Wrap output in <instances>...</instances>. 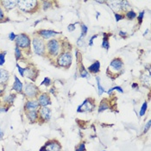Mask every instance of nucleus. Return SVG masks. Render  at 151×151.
Returning <instances> with one entry per match:
<instances>
[{
  "mask_svg": "<svg viewBox=\"0 0 151 151\" xmlns=\"http://www.w3.org/2000/svg\"><path fill=\"white\" fill-rule=\"evenodd\" d=\"M23 90L24 91V94L29 98H34L37 95V93H38V88L32 83H26Z\"/></svg>",
  "mask_w": 151,
  "mask_h": 151,
  "instance_id": "nucleus-8",
  "label": "nucleus"
},
{
  "mask_svg": "<svg viewBox=\"0 0 151 151\" xmlns=\"http://www.w3.org/2000/svg\"><path fill=\"white\" fill-rule=\"evenodd\" d=\"M37 102H38L40 106H49V104H51L50 98L47 93L41 94V95L39 96Z\"/></svg>",
  "mask_w": 151,
  "mask_h": 151,
  "instance_id": "nucleus-11",
  "label": "nucleus"
},
{
  "mask_svg": "<svg viewBox=\"0 0 151 151\" xmlns=\"http://www.w3.org/2000/svg\"><path fill=\"white\" fill-rule=\"evenodd\" d=\"M7 111H8V108L7 107H0V113L7 112Z\"/></svg>",
  "mask_w": 151,
  "mask_h": 151,
  "instance_id": "nucleus-42",
  "label": "nucleus"
},
{
  "mask_svg": "<svg viewBox=\"0 0 151 151\" xmlns=\"http://www.w3.org/2000/svg\"><path fill=\"white\" fill-rule=\"evenodd\" d=\"M99 16H100V12H97V15H96V18H97V19H98V18H99Z\"/></svg>",
  "mask_w": 151,
  "mask_h": 151,
  "instance_id": "nucleus-49",
  "label": "nucleus"
},
{
  "mask_svg": "<svg viewBox=\"0 0 151 151\" xmlns=\"http://www.w3.org/2000/svg\"><path fill=\"white\" fill-rule=\"evenodd\" d=\"M110 36V34L107 35V33H103V41H102V44H101V47L104 48V49L108 50L110 48V43H109V36Z\"/></svg>",
  "mask_w": 151,
  "mask_h": 151,
  "instance_id": "nucleus-18",
  "label": "nucleus"
},
{
  "mask_svg": "<svg viewBox=\"0 0 151 151\" xmlns=\"http://www.w3.org/2000/svg\"><path fill=\"white\" fill-rule=\"evenodd\" d=\"M114 17H115V19L117 22H119L121 20H123L124 18V15L123 14H120V13H117V12H115L114 13Z\"/></svg>",
  "mask_w": 151,
  "mask_h": 151,
  "instance_id": "nucleus-33",
  "label": "nucleus"
},
{
  "mask_svg": "<svg viewBox=\"0 0 151 151\" xmlns=\"http://www.w3.org/2000/svg\"><path fill=\"white\" fill-rule=\"evenodd\" d=\"M27 116H28V118L31 123L36 122L37 119H38V117H39L38 112H37L36 110H31V111H29Z\"/></svg>",
  "mask_w": 151,
  "mask_h": 151,
  "instance_id": "nucleus-19",
  "label": "nucleus"
},
{
  "mask_svg": "<svg viewBox=\"0 0 151 151\" xmlns=\"http://www.w3.org/2000/svg\"><path fill=\"white\" fill-rule=\"evenodd\" d=\"M4 131H3L1 129H0V139H2L3 137H4Z\"/></svg>",
  "mask_w": 151,
  "mask_h": 151,
  "instance_id": "nucleus-45",
  "label": "nucleus"
},
{
  "mask_svg": "<svg viewBox=\"0 0 151 151\" xmlns=\"http://www.w3.org/2000/svg\"><path fill=\"white\" fill-rule=\"evenodd\" d=\"M124 17L127 18L129 20H133L136 17V13L134 11V10H128L127 12H126V14Z\"/></svg>",
  "mask_w": 151,
  "mask_h": 151,
  "instance_id": "nucleus-23",
  "label": "nucleus"
},
{
  "mask_svg": "<svg viewBox=\"0 0 151 151\" xmlns=\"http://www.w3.org/2000/svg\"><path fill=\"white\" fill-rule=\"evenodd\" d=\"M9 79V73L4 69H0V84H4Z\"/></svg>",
  "mask_w": 151,
  "mask_h": 151,
  "instance_id": "nucleus-20",
  "label": "nucleus"
},
{
  "mask_svg": "<svg viewBox=\"0 0 151 151\" xmlns=\"http://www.w3.org/2000/svg\"><path fill=\"white\" fill-rule=\"evenodd\" d=\"M8 37H9V39L10 40V41H15L16 38H17V35H16L14 32H10Z\"/></svg>",
  "mask_w": 151,
  "mask_h": 151,
  "instance_id": "nucleus-40",
  "label": "nucleus"
},
{
  "mask_svg": "<svg viewBox=\"0 0 151 151\" xmlns=\"http://www.w3.org/2000/svg\"><path fill=\"white\" fill-rule=\"evenodd\" d=\"M76 23H71V24H69L68 27H67V29H68V31L70 32H73V31H74L75 30V29H76Z\"/></svg>",
  "mask_w": 151,
  "mask_h": 151,
  "instance_id": "nucleus-39",
  "label": "nucleus"
},
{
  "mask_svg": "<svg viewBox=\"0 0 151 151\" xmlns=\"http://www.w3.org/2000/svg\"><path fill=\"white\" fill-rule=\"evenodd\" d=\"M72 61H73V56L71 55V53L68 52V51L61 53V55L58 56L57 62L60 67H69L71 66Z\"/></svg>",
  "mask_w": 151,
  "mask_h": 151,
  "instance_id": "nucleus-3",
  "label": "nucleus"
},
{
  "mask_svg": "<svg viewBox=\"0 0 151 151\" xmlns=\"http://www.w3.org/2000/svg\"><path fill=\"white\" fill-rule=\"evenodd\" d=\"M40 22H41V20H37V21L36 22V23H34V25H35V26H36V25H37V24H38V23H40Z\"/></svg>",
  "mask_w": 151,
  "mask_h": 151,
  "instance_id": "nucleus-48",
  "label": "nucleus"
},
{
  "mask_svg": "<svg viewBox=\"0 0 151 151\" xmlns=\"http://www.w3.org/2000/svg\"><path fill=\"white\" fill-rule=\"evenodd\" d=\"M77 45L79 47H83L85 45V41H84V38H78V41H77Z\"/></svg>",
  "mask_w": 151,
  "mask_h": 151,
  "instance_id": "nucleus-38",
  "label": "nucleus"
},
{
  "mask_svg": "<svg viewBox=\"0 0 151 151\" xmlns=\"http://www.w3.org/2000/svg\"><path fill=\"white\" fill-rule=\"evenodd\" d=\"M57 34H60V33L54 30H48V29H42V30L39 31V35L44 39H50L52 37L55 36Z\"/></svg>",
  "mask_w": 151,
  "mask_h": 151,
  "instance_id": "nucleus-12",
  "label": "nucleus"
},
{
  "mask_svg": "<svg viewBox=\"0 0 151 151\" xmlns=\"http://www.w3.org/2000/svg\"><path fill=\"white\" fill-rule=\"evenodd\" d=\"M80 77L81 78H88L89 77V72L85 69L84 65L81 67V71H80Z\"/></svg>",
  "mask_w": 151,
  "mask_h": 151,
  "instance_id": "nucleus-30",
  "label": "nucleus"
},
{
  "mask_svg": "<svg viewBox=\"0 0 151 151\" xmlns=\"http://www.w3.org/2000/svg\"><path fill=\"white\" fill-rule=\"evenodd\" d=\"M44 145L48 151H61V145L57 140H49Z\"/></svg>",
  "mask_w": 151,
  "mask_h": 151,
  "instance_id": "nucleus-10",
  "label": "nucleus"
},
{
  "mask_svg": "<svg viewBox=\"0 0 151 151\" xmlns=\"http://www.w3.org/2000/svg\"><path fill=\"white\" fill-rule=\"evenodd\" d=\"M75 151H86V142H80V144H78L77 146L75 147Z\"/></svg>",
  "mask_w": 151,
  "mask_h": 151,
  "instance_id": "nucleus-29",
  "label": "nucleus"
},
{
  "mask_svg": "<svg viewBox=\"0 0 151 151\" xmlns=\"http://www.w3.org/2000/svg\"><path fill=\"white\" fill-rule=\"evenodd\" d=\"M17 47L21 48H28L30 45V39L29 36L25 34H19L17 36V38L15 40Z\"/></svg>",
  "mask_w": 151,
  "mask_h": 151,
  "instance_id": "nucleus-6",
  "label": "nucleus"
},
{
  "mask_svg": "<svg viewBox=\"0 0 151 151\" xmlns=\"http://www.w3.org/2000/svg\"><path fill=\"white\" fill-rule=\"evenodd\" d=\"M148 32H149V29H147V30L144 32V36H145V35H147V33H148Z\"/></svg>",
  "mask_w": 151,
  "mask_h": 151,
  "instance_id": "nucleus-50",
  "label": "nucleus"
},
{
  "mask_svg": "<svg viewBox=\"0 0 151 151\" xmlns=\"http://www.w3.org/2000/svg\"><path fill=\"white\" fill-rule=\"evenodd\" d=\"M14 79H15V82H14V84H13V86H12V88H13V90H15L16 91H17V93H21L22 91H23V83L21 82V80L18 79V78L16 76H14Z\"/></svg>",
  "mask_w": 151,
  "mask_h": 151,
  "instance_id": "nucleus-16",
  "label": "nucleus"
},
{
  "mask_svg": "<svg viewBox=\"0 0 151 151\" xmlns=\"http://www.w3.org/2000/svg\"><path fill=\"white\" fill-rule=\"evenodd\" d=\"M87 31H88L87 26H86V24L82 23L81 24V33H80L81 35H80V38H85L86 36V34H87Z\"/></svg>",
  "mask_w": 151,
  "mask_h": 151,
  "instance_id": "nucleus-28",
  "label": "nucleus"
},
{
  "mask_svg": "<svg viewBox=\"0 0 151 151\" xmlns=\"http://www.w3.org/2000/svg\"><path fill=\"white\" fill-rule=\"evenodd\" d=\"M18 1H3L2 4L4 5V7L7 10L13 9L14 7L17 6Z\"/></svg>",
  "mask_w": 151,
  "mask_h": 151,
  "instance_id": "nucleus-21",
  "label": "nucleus"
},
{
  "mask_svg": "<svg viewBox=\"0 0 151 151\" xmlns=\"http://www.w3.org/2000/svg\"><path fill=\"white\" fill-rule=\"evenodd\" d=\"M3 93V90H1V89H0V94H1Z\"/></svg>",
  "mask_w": 151,
  "mask_h": 151,
  "instance_id": "nucleus-51",
  "label": "nucleus"
},
{
  "mask_svg": "<svg viewBox=\"0 0 151 151\" xmlns=\"http://www.w3.org/2000/svg\"><path fill=\"white\" fill-rule=\"evenodd\" d=\"M17 70L19 72V74H21V76H24V73L26 72V68H23L22 67H20V65L17 64Z\"/></svg>",
  "mask_w": 151,
  "mask_h": 151,
  "instance_id": "nucleus-36",
  "label": "nucleus"
},
{
  "mask_svg": "<svg viewBox=\"0 0 151 151\" xmlns=\"http://www.w3.org/2000/svg\"><path fill=\"white\" fill-rule=\"evenodd\" d=\"M114 91H119L120 93H123V88L121 87V86H114V87L110 88L109 90H108L107 93L109 94V95H110V94H111Z\"/></svg>",
  "mask_w": 151,
  "mask_h": 151,
  "instance_id": "nucleus-25",
  "label": "nucleus"
},
{
  "mask_svg": "<svg viewBox=\"0 0 151 151\" xmlns=\"http://www.w3.org/2000/svg\"><path fill=\"white\" fill-rule=\"evenodd\" d=\"M39 106H40L37 101L29 100V101H27L25 103L24 108H25V110H27L28 111H31V110H36V109H38Z\"/></svg>",
  "mask_w": 151,
  "mask_h": 151,
  "instance_id": "nucleus-13",
  "label": "nucleus"
},
{
  "mask_svg": "<svg viewBox=\"0 0 151 151\" xmlns=\"http://www.w3.org/2000/svg\"><path fill=\"white\" fill-rule=\"evenodd\" d=\"M87 71L91 74H98L100 71V62L99 61H95L93 64L88 67Z\"/></svg>",
  "mask_w": 151,
  "mask_h": 151,
  "instance_id": "nucleus-14",
  "label": "nucleus"
},
{
  "mask_svg": "<svg viewBox=\"0 0 151 151\" xmlns=\"http://www.w3.org/2000/svg\"><path fill=\"white\" fill-rule=\"evenodd\" d=\"M32 46H33L34 52L38 55H42L45 53L46 46L43 41L38 37H35L32 40Z\"/></svg>",
  "mask_w": 151,
  "mask_h": 151,
  "instance_id": "nucleus-5",
  "label": "nucleus"
},
{
  "mask_svg": "<svg viewBox=\"0 0 151 151\" xmlns=\"http://www.w3.org/2000/svg\"><path fill=\"white\" fill-rule=\"evenodd\" d=\"M4 11H3L2 8L0 7V20H3V19H4Z\"/></svg>",
  "mask_w": 151,
  "mask_h": 151,
  "instance_id": "nucleus-44",
  "label": "nucleus"
},
{
  "mask_svg": "<svg viewBox=\"0 0 151 151\" xmlns=\"http://www.w3.org/2000/svg\"><path fill=\"white\" fill-rule=\"evenodd\" d=\"M95 108V104L93 99H86L82 102L81 104L78 106L77 112L78 113H85V112H90L93 111V109Z\"/></svg>",
  "mask_w": 151,
  "mask_h": 151,
  "instance_id": "nucleus-2",
  "label": "nucleus"
},
{
  "mask_svg": "<svg viewBox=\"0 0 151 151\" xmlns=\"http://www.w3.org/2000/svg\"><path fill=\"white\" fill-rule=\"evenodd\" d=\"M16 98V95L15 94H10V95H8V96H5L4 97V103L6 104H12L14 102V99Z\"/></svg>",
  "mask_w": 151,
  "mask_h": 151,
  "instance_id": "nucleus-24",
  "label": "nucleus"
},
{
  "mask_svg": "<svg viewBox=\"0 0 151 151\" xmlns=\"http://www.w3.org/2000/svg\"><path fill=\"white\" fill-rule=\"evenodd\" d=\"M15 56H16V59H17V60H19V59L22 58L21 49L18 47H17V46H16V48H15Z\"/></svg>",
  "mask_w": 151,
  "mask_h": 151,
  "instance_id": "nucleus-31",
  "label": "nucleus"
},
{
  "mask_svg": "<svg viewBox=\"0 0 151 151\" xmlns=\"http://www.w3.org/2000/svg\"><path fill=\"white\" fill-rule=\"evenodd\" d=\"M39 114L40 117L42 118L43 121L45 122H48L51 119V117H52V111H51V109L48 108V106H41L39 110Z\"/></svg>",
  "mask_w": 151,
  "mask_h": 151,
  "instance_id": "nucleus-9",
  "label": "nucleus"
},
{
  "mask_svg": "<svg viewBox=\"0 0 151 151\" xmlns=\"http://www.w3.org/2000/svg\"><path fill=\"white\" fill-rule=\"evenodd\" d=\"M144 15H145V11H144V10H142V11H141V12H139V13H138V16H136V17H137V20H138V22H139V23H140V24L142 23V20H143Z\"/></svg>",
  "mask_w": 151,
  "mask_h": 151,
  "instance_id": "nucleus-34",
  "label": "nucleus"
},
{
  "mask_svg": "<svg viewBox=\"0 0 151 151\" xmlns=\"http://www.w3.org/2000/svg\"><path fill=\"white\" fill-rule=\"evenodd\" d=\"M121 2L122 1H107L106 3L109 4V7L114 11H119L121 9Z\"/></svg>",
  "mask_w": 151,
  "mask_h": 151,
  "instance_id": "nucleus-15",
  "label": "nucleus"
},
{
  "mask_svg": "<svg viewBox=\"0 0 151 151\" xmlns=\"http://www.w3.org/2000/svg\"><path fill=\"white\" fill-rule=\"evenodd\" d=\"M38 2L37 1H30V0H27V1H18L17 4L18 7L20 8V10H23L25 12H31L33 11V10L36 7Z\"/></svg>",
  "mask_w": 151,
  "mask_h": 151,
  "instance_id": "nucleus-7",
  "label": "nucleus"
},
{
  "mask_svg": "<svg viewBox=\"0 0 151 151\" xmlns=\"http://www.w3.org/2000/svg\"><path fill=\"white\" fill-rule=\"evenodd\" d=\"M98 35H94V36H93L90 38V40H89V45L90 46H93V40L95 38H98Z\"/></svg>",
  "mask_w": 151,
  "mask_h": 151,
  "instance_id": "nucleus-41",
  "label": "nucleus"
},
{
  "mask_svg": "<svg viewBox=\"0 0 151 151\" xmlns=\"http://www.w3.org/2000/svg\"><path fill=\"white\" fill-rule=\"evenodd\" d=\"M5 55H6V52L0 53V66H3L5 63Z\"/></svg>",
  "mask_w": 151,
  "mask_h": 151,
  "instance_id": "nucleus-32",
  "label": "nucleus"
},
{
  "mask_svg": "<svg viewBox=\"0 0 151 151\" xmlns=\"http://www.w3.org/2000/svg\"><path fill=\"white\" fill-rule=\"evenodd\" d=\"M147 109H148V103L145 101L144 103L142 104V106L141 107V110H140V111H139L140 117H143V116L145 115V113H146V111H147Z\"/></svg>",
  "mask_w": 151,
  "mask_h": 151,
  "instance_id": "nucleus-27",
  "label": "nucleus"
},
{
  "mask_svg": "<svg viewBox=\"0 0 151 151\" xmlns=\"http://www.w3.org/2000/svg\"><path fill=\"white\" fill-rule=\"evenodd\" d=\"M123 71V62L122 59L120 58H115L111 61L110 63L109 67L107 69V74L108 76L111 77L114 75V78L117 76H119L120 74H122Z\"/></svg>",
  "mask_w": 151,
  "mask_h": 151,
  "instance_id": "nucleus-1",
  "label": "nucleus"
},
{
  "mask_svg": "<svg viewBox=\"0 0 151 151\" xmlns=\"http://www.w3.org/2000/svg\"><path fill=\"white\" fill-rule=\"evenodd\" d=\"M109 103H110V102H108L107 99H103V100L100 102V104H99L98 111L100 113V112H103V111H104V110H106L108 109H110V106Z\"/></svg>",
  "mask_w": 151,
  "mask_h": 151,
  "instance_id": "nucleus-17",
  "label": "nucleus"
},
{
  "mask_svg": "<svg viewBox=\"0 0 151 151\" xmlns=\"http://www.w3.org/2000/svg\"><path fill=\"white\" fill-rule=\"evenodd\" d=\"M40 151H48L47 149H46V147H45V145H43V146L40 149Z\"/></svg>",
  "mask_w": 151,
  "mask_h": 151,
  "instance_id": "nucleus-47",
  "label": "nucleus"
},
{
  "mask_svg": "<svg viewBox=\"0 0 151 151\" xmlns=\"http://www.w3.org/2000/svg\"><path fill=\"white\" fill-rule=\"evenodd\" d=\"M48 86L51 85V80L49 79L48 77H46L44 78V80H43V81L41 83V86Z\"/></svg>",
  "mask_w": 151,
  "mask_h": 151,
  "instance_id": "nucleus-35",
  "label": "nucleus"
},
{
  "mask_svg": "<svg viewBox=\"0 0 151 151\" xmlns=\"http://www.w3.org/2000/svg\"><path fill=\"white\" fill-rule=\"evenodd\" d=\"M150 125H151V121H148V123L145 124L144 128H143V134L147 133L148 131H149V129H150Z\"/></svg>",
  "mask_w": 151,
  "mask_h": 151,
  "instance_id": "nucleus-37",
  "label": "nucleus"
},
{
  "mask_svg": "<svg viewBox=\"0 0 151 151\" xmlns=\"http://www.w3.org/2000/svg\"><path fill=\"white\" fill-rule=\"evenodd\" d=\"M131 86H132V88H136V87H138V84L137 83H133V84L131 85Z\"/></svg>",
  "mask_w": 151,
  "mask_h": 151,
  "instance_id": "nucleus-46",
  "label": "nucleus"
},
{
  "mask_svg": "<svg viewBox=\"0 0 151 151\" xmlns=\"http://www.w3.org/2000/svg\"><path fill=\"white\" fill-rule=\"evenodd\" d=\"M47 49L50 55L52 56H57L60 53L61 45L58 40L52 39L47 42Z\"/></svg>",
  "mask_w": 151,
  "mask_h": 151,
  "instance_id": "nucleus-4",
  "label": "nucleus"
},
{
  "mask_svg": "<svg viewBox=\"0 0 151 151\" xmlns=\"http://www.w3.org/2000/svg\"><path fill=\"white\" fill-rule=\"evenodd\" d=\"M96 80H97V87H98V93H99V96H101L104 91V86H102L101 85V82H100V78L99 76H96Z\"/></svg>",
  "mask_w": 151,
  "mask_h": 151,
  "instance_id": "nucleus-22",
  "label": "nucleus"
},
{
  "mask_svg": "<svg viewBox=\"0 0 151 151\" xmlns=\"http://www.w3.org/2000/svg\"><path fill=\"white\" fill-rule=\"evenodd\" d=\"M141 80L143 84H147L148 86L150 85V74H143L141 77Z\"/></svg>",
  "mask_w": 151,
  "mask_h": 151,
  "instance_id": "nucleus-26",
  "label": "nucleus"
},
{
  "mask_svg": "<svg viewBox=\"0 0 151 151\" xmlns=\"http://www.w3.org/2000/svg\"><path fill=\"white\" fill-rule=\"evenodd\" d=\"M119 36H122V37H125L126 36H127V33H126L125 31L120 30V31H119Z\"/></svg>",
  "mask_w": 151,
  "mask_h": 151,
  "instance_id": "nucleus-43",
  "label": "nucleus"
},
{
  "mask_svg": "<svg viewBox=\"0 0 151 151\" xmlns=\"http://www.w3.org/2000/svg\"><path fill=\"white\" fill-rule=\"evenodd\" d=\"M102 151H106V150H102Z\"/></svg>",
  "mask_w": 151,
  "mask_h": 151,
  "instance_id": "nucleus-52",
  "label": "nucleus"
}]
</instances>
